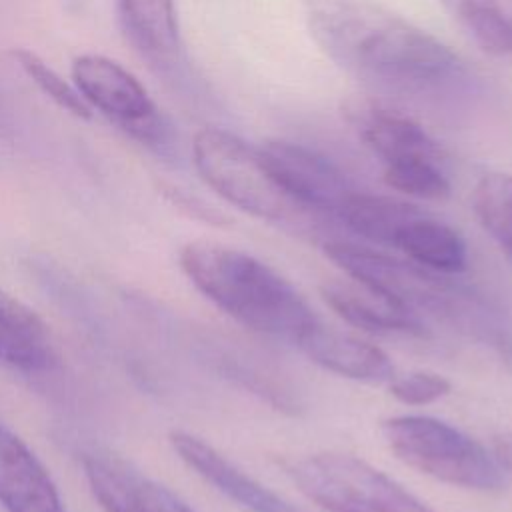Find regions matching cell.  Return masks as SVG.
Segmentation results:
<instances>
[{
    "label": "cell",
    "mask_w": 512,
    "mask_h": 512,
    "mask_svg": "<svg viewBox=\"0 0 512 512\" xmlns=\"http://www.w3.org/2000/svg\"><path fill=\"white\" fill-rule=\"evenodd\" d=\"M298 490L326 512H436L396 480L350 454H310L286 468Z\"/></svg>",
    "instance_id": "8992f818"
},
{
    "label": "cell",
    "mask_w": 512,
    "mask_h": 512,
    "mask_svg": "<svg viewBox=\"0 0 512 512\" xmlns=\"http://www.w3.org/2000/svg\"><path fill=\"white\" fill-rule=\"evenodd\" d=\"M192 162L208 188L246 214L270 222H292L306 214L272 180L258 146L228 130H198L192 140Z\"/></svg>",
    "instance_id": "5b68a950"
},
{
    "label": "cell",
    "mask_w": 512,
    "mask_h": 512,
    "mask_svg": "<svg viewBox=\"0 0 512 512\" xmlns=\"http://www.w3.org/2000/svg\"><path fill=\"white\" fill-rule=\"evenodd\" d=\"M180 268L212 304L242 326L292 346L318 322L298 290L258 258L214 242H190Z\"/></svg>",
    "instance_id": "3957f363"
},
{
    "label": "cell",
    "mask_w": 512,
    "mask_h": 512,
    "mask_svg": "<svg viewBox=\"0 0 512 512\" xmlns=\"http://www.w3.org/2000/svg\"><path fill=\"white\" fill-rule=\"evenodd\" d=\"M326 256L350 278L366 282L422 320H434L490 348L512 370V316L476 288L416 262L350 242H328Z\"/></svg>",
    "instance_id": "7a4b0ae2"
},
{
    "label": "cell",
    "mask_w": 512,
    "mask_h": 512,
    "mask_svg": "<svg viewBox=\"0 0 512 512\" xmlns=\"http://www.w3.org/2000/svg\"><path fill=\"white\" fill-rule=\"evenodd\" d=\"M14 60L22 68V72L38 86V90L48 96L62 110L70 112L80 120L92 118V108L82 100L76 86L68 84L56 70H52L38 54L26 48H18L12 52Z\"/></svg>",
    "instance_id": "ffe728a7"
},
{
    "label": "cell",
    "mask_w": 512,
    "mask_h": 512,
    "mask_svg": "<svg viewBox=\"0 0 512 512\" xmlns=\"http://www.w3.org/2000/svg\"><path fill=\"white\" fill-rule=\"evenodd\" d=\"M72 80L82 100L146 144H166V124L140 80L116 60L82 54L72 62Z\"/></svg>",
    "instance_id": "52a82bcc"
},
{
    "label": "cell",
    "mask_w": 512,
    "mask_h": 512,
    "mask_svg": "<svg viewBox=\"0 0 512 512\" xmlns=\"http://www.w3.org/2000/svg\"><path fill=\"white\" fill-rule=\"evenodd\" d=\"M450 392V380L438 372L416 370L390 380V394L408 406H424Z\"/></svg>",
    "instance_id": "7402d4cb"
},
{
    "label": "cell",
    "mask_w": 512,
    "mask_h": 512,
    "mask_svg": "<svg viewBox=\"0 0 512 512\" xmlns=\"http://www.w3.org/2000/svg\"><path fill=\"white\" fill-rule=\"evenodd\" d=\"M312 362L350 380L380 384L394 378L392 360L374 344L324 326L320 320L296 344Z\"/></svg>",
    "instance_id": "5bb4252c"
},
{
    "label": "cell",
    "mask_w": 512,
    "mask_h": 512,
    "mask_svg": "<svg viewBox=\"0 0 512 512\" xmlns=\"http://www.w3.org/2000/svg\"><path fill=\"white\" fill-rule=\"evenodd\" d=\"M82 466L92 494L106 512H158L148 480L130 472L126 464L104 454H86Z\"/></svg>",
    "instance_id": "e0dca14e"
},
{
    "label": "cell",
    "mask_w": 512,
    "mask_h": 512,
    "mask_svg": "<svg viewBox=\"0 0 512 512\" xmlns=\"http://www.w3.org/2000/svg\"><path fill=\"white\" fill-rule=\"evenodd\" d=\"M0 362L24 370L46 372L58 362L44 322L26 306L0 290Z\"/></svg>",
    "instance_id": "2e32d148"
},
{
    "label": "cell",
    "mask_w": 512,
    "mask_h": 512,
    "mask_svg": "<svg viewBox=\"0 0 512 512\" xmlns=\"http://www.w3.org/2000/svg\"><path fill=\"white\" fill-rule=\"evenodd\" d=\"M388 448L410 468L440 482L494 492L506 486V472L478 440L430 416H394L382 424Z\"/></svg>",
    "instance_id": "277c9868"
},
{
    "label": "cell",
    "mask_w": 512,
    "mask_h": 512,
    "mask_svg": "<svg viewBox=\"0 0 512 512\" xmlns=\"http://www.w3.org/2000/svg\"><path fill=\"white\" fill-rule=\"evenodd\" d=\"M150 498L158 512H194L184 500H180L172 490L166 486H160L156 482H148Z\"/></svg>",
    "instance_id": "cb8c5ba5"
},
{
    "label": "cell",
    "mask_w": 512,
    "mask_h": 512,
    "mask_svg": "<svg viewBox=\"0 0 512 512\" xmlns=\"http://www.w3.org/2000/svg\"><path fill=\"white\" fill-rule=\"evenodd\" d=\"M324 302L348 324L372 334H406L424 336V320L414 316L402 304L382 290L352 280H330L320 286Z\"/></svg>",
    "instance_id": "8fae6325"
},
{
    "label": "cell",
    "mask_w": 512,
    "mask_h": 512,
    "mask_svg": "<svg viewBox=\"0 0 512 512\" xmlns=\"http://www.w3.org/2000/svg\"><path fill=\"white\" fill-rule=\"evenodd\" d=\"M120 28L134 50L162 72L184 62L174 0H116Z\"/></svg>",
    "instance_id": "4fadbf2b"
},
{
    "label": "cell",
    "mask_w": 512,
    "mask_h": 512,
    "mask_svg": "<svg viewBox=\"0 0 512 512\" xmlns=\"http://www.w3.org/2000/svg\"><path fill=\"white\" fill-rule=\"evenodd\" d=\"M170 198H172L174 204H178L182 210L190 212L192 216H196V218H200V220H206V222H210V224H222V222H226V218H224L220 212H216V210L210 208L208 204L200 202L198 198L184 194L182 190H170Z\"/></svg>",
    "instance_id": "603a6c76"
},
{
    "label": "cell",
    "mask_w": 512,
    "mask_h": 512,
    "mask_svg": "<svg viewBox=\"0 0 512 512\" xmlns=\"http://www.w3.org/2000/svg\"><path fill=\"white\" fill-rule=\"evenodd\" d=\"M342 118L382 166L418 160L444 164V150L422 124L380 100L352 96L342 104Z\"/></svg>",
    "instance_id": "9c48e42d"
},
{
    "label": "cell",
    "mask_w": 512,
    "mask_h": 512,
    "mask_svg": "<svg viewBox=\"0 0 512 512\" xmlns=\"http://www.w3.org/2000/svg\"><path fill=\"white\" fill-rule=\"evenodd\" d=\"M0 504L6 512H64L56 484L44 464L2 422Z\"/></svg>",
    "instance_id": "7c38bea8"
},
{
    "label": "cell",
    "mask_w": 512,
    "mask_h": 512,
    "mask_svg": "<svg viewBox=\"0 0 512 512\" xmlns=\"http://www.w3.org/2000/svg\"><path fill=\"white\" fill-rule=\"evenodd\" d=\"M258 152L272 180L306 214L338 220L358 190L336 164L302 144L266 140Z\"/></svg>",
    "instance_id": "ba28073f"
},
{
    "label": "cell",
    "mask_w": 512,
    "mask_h": 512,
    "mask_svg": "<svg viewBox=\"0 0 512 512\" xmlns=\"http://www.w3.org/2000/svg\"><path fill=\"white\" fill-rule=\"evenodd\" d=\"M170 444L178 458L200 478L246 512H304L268 486L260 484L210 444L184 430L170 432Z\"/></svg>",
    "instance_id": "30bf717a"
},
{
    "label": "cell",
    "mask_w": 512,
    "mask_h": 512,
    "mask_svg": "<svg viewBox=\"0 0 512 512\" xmlns=\"http://www.w3.org/2000/svg\"><path fill=\"white\" fill-rule=\"evenodd\" d=\"M492 456L504 472H512V432H502L494 436Z\"/></svg>",
    "instance_id": "d4e9b609"
},
{
    "label": "cell",
    "mask_w": 512,
    "mask_h": 512,
    "mask_svg": "<svg viewBox=\"0 0 512 512\" xmlns=\"http://www.w3.org/2000/svg\"><path fill=\"white\" fill-rule=\"evenodd\" d=\"M472 210L512 266V174H484L472 190Z\"/></svg>",
    "instance_id": "d6986e66"
},
{
    "label": "cell",
    "mask_w": 512,
    "mask_h": 512,
    "mask_svg": "<svg viewBox=\"0 0 512 512\" xmlns=\"http://www.w3.org/2000/svg\"><path fill=\"white\" fill-rule=\"evenodd\" d=\"M384 182L412 198L422 200H444L450 196V180L436 162H400L388 164L382 170Z\"/></svg>",
    "instance_id": "44dd1931"
},
{
    "label": "cell",
    "mask_w": 512,
    "mask_h": 512,
    "mask_svg": "<svg viewBox=\"0 0 512 512\" xmlns=\"http://www.w3.org/2000/svg\"><path fill=\"white\" fill-rule=\"evenodd\" d=\"M316 46L366 86L400 96H436L470 78L442 40L378 0H302Z\"/></svg>",
    "instance_id": "6da1fadb"
},
{
    "label": "cell",
    "mask_w": 512,
    "mask_h": 512,
    "mask_svg": "<svg viewBox=\"0 0 512 512\" xmlns=\"http://www.w3.org/2000/svg\"><path fill=\"white\" fill-rule=\"evenodd\" d=\"M392 248L442 274L462 272L468 264V250L460 232L418 206L396 232Z\"/></svg>",
    "instance_id": "9a60e30c"
},
{
    "label": "cell",
    "mask_w": 512,
    "mask_h": 512,
    "mask_svg": "<svg viewBox=\"0 0 512 512\" xmlns=\"http://www.w3.org/2000/svg\"><path fill=\"white\" fill-rule=\"evenodd\" d=\"M484 52L512 56V0H436Z\"/></svg>",
    "instance_id": "ac0fdd59"
}]
</instances>
